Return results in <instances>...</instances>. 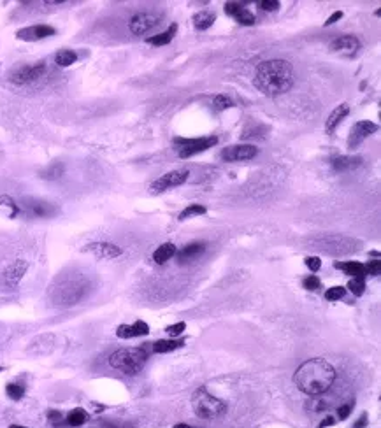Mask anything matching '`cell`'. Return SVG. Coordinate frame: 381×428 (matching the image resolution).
<instances>
[{"instance_id": "cell-27", "label": "cell", "mask_w": 381, "mask_h": 428, "mask_svg": "<svg viewBox=\"0 0 381 428\" xmlns=\"http://www.w3.org/2000/svg\"><path fill=\"white\" fill-rule=\"evenodd\" d=\"M185 341H176V339H167V341H157L153 342V351L155 353H170V351L181 347Z\"/></svg>"}, {"instance_id": "cell-35", "label": "cell", "mask_w": 381, "mask_h": 428, "mask_svg": "<svg viewBox=\"0 0 381 428\" xmlns=\"http://www.w3.org/2000/svg\"><path fill=\"white\" fill-rule=\"evenodd\" d=\"M116 335L120 339H132V337H135L134 327H132V325H120V327H118V330H116Z\"/></svg>"}, {"instance_id": "cell-22", "label": "cell", "mask_w": 381, "mask_h": 428, "mask_svg": "<svg viewBox=\"0 0 381 428\" xmlns=\"http://www.w3.org/2000/svg\"><path fill=\"white\" fill-rule=\"evenodd\" d=\"M176 32H178V23H172V25H170L169 28L165 30V32L158 33V35L148 37L146 41H148V44H151V46H165V44H169L170 41L174 39Z\"/></svg>"}, {"instance_id": "cell-40", "label": "cell", "mask_w": 381, "mask_h": 428, "mask_svg": "<svg viewBox=\"0 0 381 428\" xmlns=\"http://www.w3.org/2000/svg\"><path fill=\"white\" fill-rule=\"evenodd\" d=\"M304 288L309 290V292H315V290L320 288V279L316 276H307L304 279Z\"/></svg>"}, {"instance_id": "cell-7", "label": "cell", "mask_w": 381, "mask_h": 428, "mask_svg": "<svg viewBox=\"0 0 381 428\" xmlns=\"http://www.w3.org/2000/svg\"><path fill=\"white\" fill-rule=\"evenodd\" d=\"M174 144L180 148L181 158H190L197 153L207 151L215 144H218V137H199V139H174Z\"/></svg>"}, {"instance_id": "cell-25", "label": "cell", "mask_w": 381, "mask_h": 428, "mask_svg": "<svg viewBox=\"0 0 381 428\" xmlns=\"http://www.w3.org/2000/svg\"><path fill=\"white\" fill-rule=\"evenodd\" d=\"M86 419H88V412H86L85 409H81V407H76V409H72V411L67 414V419H65V421H67L68 426L78 428V426L85 425Z\"/></svg>"}, {"instance_id": "cell-48", "label": "cell", "mask_w": 381, "mask_h": 428, "mask_svg": "<svg viewBox=\"0 0 381 428\" xmlns=\"http://www.w3.org/2000/svg\"><path fill=\"white\" fill-rule=\"evenodd\" d=\"M102 428H120V426H118V425H111V423H108V425H104Z\"/></svg>"}, {"instance_id": "cell-16", "label": "cell", "mask_w": 381, "mask_h": 428, "mask_svg": "<svg viewBox=\"0 0 381 428\" xmlns=\"http://www.w3.org/2000/svg\"><path fill=\"white\" fill-rule=\"evenodd\" d=\"M26 270H28V263H26L25 260H16V262H13L6 270H4V281H6L7 286L14 288V286H18V282H20L23 276L26 274Z\"/></svg>"}, {"instance_id": "cell-1", "label": "cell", "mask_w": 381, "mask_h": 428, "mask_svg": "<svg viewBox=\"0 0 381 428\" xmlns=\"http://www.w3.org/2000/svg\"><path fill=\"white\" fill-rule=\"evenodd\" d=\"M336 381V369L323 358H311L297 367L293 384L306 395H322L329 391Z\"/></svg>"}, {"instance_id": "cell-19", "label": "cell", "mask_w": 381, "mask_h": 428, "mask_svg": "<svg viewBox=\"0 0 381 428\" xmlns=\"http://www.w3.org/2000/svg\"><path fill=\"white\" fill-rule=\"evenodd\" d=\"M362 165V156H337L332 162V169L336 172H350Z\"/></svg>"}, {"instance_id": "cell-17", "label": "cell", "mask_w": 381, "mask_h": 428, "mask_svg": "<svg viewBox=\"0 0 381 428\" xmlns=\"http://www.w3.org/2000/svg\"><path fill=\"white\" fill-rule=\"evenodd\" d=\"M225 13L228 14V16L235 18L241 25H255V14L251 13V11H248L243 4H237V2H227L225 4Z\"/></svg>"}, {"instance_id": "cell-49", "label": "cell", "mask_w": 381, "mask_h": 428, "mask_svg": "<svg viewBox=\"0 0 381 428\" xmlns=\"http://www.w3.org/2000/svg\"><path fill=\"white\" fill-rule=\"evenodd\" d=\"M9 428H26V426H21V425H11Z\"/></svg>"}, {"instance_id": "cell-30", "label": "cell", "mask_w": 381, "mask_h": 428, "mask_svg": "<svg viewBox=\"0 0 381 428\" xmlns=\"http://www.w3.org/2000/svg\"><path fill=\"white\" fill-rule=\"evenodd\" d=\"M6 393L11 400H21L23 395H25V386L18 383H11L6 386Z\"/></svg>"}, {"instance_id": "cell-13", "label": "cell", "mask_w": 381, "mask_h": 428, "mask_svg": "<svg viewBox=\"0 0 381 428\" xmlns=\"http://www.w3.org/2000/svg\"><path fill=\"white\" fill-rule=\"evenodd\" d=\"M330 49L337 55L355 56L360 49V41L355 35H341L330 43Z\"/></svg>"}, {"instance_id": "cell-41", "label": "cell", "mask_w": 381, "mask_h": 428, "mask_svg": "<svg viewBox=\"0 0 381 428\" xmlns=\"http://www.w3.org/2000/svg\"><path fill=\"white\" fill-rule=\"evenodd\" d=\"M352 409H353V402L342 404V406L337 409V418H339V419L350 418V414H352Z\"/></svg>"}, {"instance_id": "cell-14", "label": "cell", "mask_w": 381, "mask_h": 428, "mask_svg": "<svg viewBox=\"0 0 381 428\" xmlns=\"http://www.w3.org/2000/svg\"><path fill=\"white\" fill-rule=\"evenodd\" d=\"M56 30L49 25H33V26H26V28L18 30L16 37L21 41H41L46 37L55 35Z\"/></svg>"}, {"instance_id": "cell-10", "label": "cell", "mask_w": 381, "mask_h": 428, "mask_svg": "<svg viewBox=\"0 0 381 428\" xmlns=\"http://www.w3.org/2000/svg\"><path fill=\"white\" fill-rule=\"evenodd\" d=\"M160 25V18L153 13H139L128 23V30L134 35H144Z\"/></svg>"}, {"instance_id": "cell-43", "label": "cell", "mask_w": 381, "mask_h": 428, "mask_svg": "<svg viewBox=\"0 0 381 428\" xmlns=\"http://www.w3.org/2000/svg\"><path fill=\"white\" fill-rule=\"evenodd\" d=\"M48 418H49V421H51L55 426H58L60 423L63 421V414H62V412H58V411H49Z\"/></svg>"}, {"instance_id": "cell-8", "label": "cell", "mask_w": 381, "mask_h": 428, "mask_svg": "<svg viewBox=\"0 0 381 428\" xmlns=\"http://www.w3.org/2000/svg\"><path fill=\"white\" fill-rule=\"evenodd\" d=\"M190 172L181 169V170H172V172H167V174H163L162 177L155 179L153 183H151L150 190L153 193H162L165 192V190L169 188H176V186H181L186 183V179H188Z\"/></svg>"}, {"instance_id": "cell-2", "label": "cell", "mask_w": 381, "mask_h": 428, "mask_svg": "<svg viewBox=\"0 0 381 428\" xmlns=\"http://www.w3.org/2000/svg\"><path fill=\"white\" fill-rule=\"evenodd\" d=\"M253 85L269 97L283 95L293 85V67L287 60H267L260 63L255 74Z\"/></svg>"}, {"instance_id": "cell-11", "label": "cell", "mask_w": 381, "mask_h": 428, "mask_svg": "<svg viewBox=\"0 0 381 428\" xmlns=\"http://www.w3.org/2000/svg\"><path fill=\"white\" fill-rule=\"evenodd\" d=\"M376 132H378V125L376 123H372V121H359V123H355L352 130H350L348 146L352 150H355L359 144H362L367 137H371Z\"/></svg>"}, {"instance_id": "cell-3", "label": "cell", "mask_w": 381, "mask_h": 428, "mask_svg": "<svg viewBox=\"0 0 381 428\" xmlns=\"http://www.w3.org/2000/svg\"><path fill=\"white\" fill-rule=\"evenodd\" d=\"M307 247L330 257H348L360 249V240L341 234H318L306 240Z\"/></svg>"}, {"instance_id": "cell-33", "label": "cell", "mask_w": 381, "mask_h": 428, "mask_svg": "<svg viewBox=\"0 0 381 428\" xmlns=\"http://www.w3.org/2000/svg\"><path fill=\"white\" fill-rule=\"evenodd\" d=\"M62 174H63V165L56 162V163H53L51 167H48V169L43 172V177L44 179H58Z\"/></svg>"}, {"instance_id": "cell-28", "label": "cell", "mask_w": 381, "mask_h": 428, "mask_svg": "<svg viewBox=\"0 0 381 428\" xmlns=\"http://www.w3.org/2000/svg\"><path fill=\"white\" fill-rule=\"evenodd\" d=\"M76 60H78V55H76L72 49H62V51H58L55 56V62H56V65H60V67H71L72 63H76Z\"/></svg>"}, {"instance_id": "cell-42", "label": "cell", "mask_w": 381, "mask_h": 428, "mask_svg": "<svg viewBox=\"0 0 381 428\" xmlns=\"http://www.w3.org/2000/svg\"><path fill=\"white\" fill-rule=\"evenodd\" d=\"M258 6H260L262 11H276L280 7V2L278 0H262Z\"/></svg>"}, {"instance_id": "cell-20", "label": "cell", "mask_w": 381, "mask_h": 428, "mask_svg": "<svg viewBox=\"0 0 381 428\" xmlns=\"http://www.w3.org/2000/svg\"><path fill=\"white\" fill-rule=\"evenodd\" d=\"M205 249V244L204 242H192L188 244V246H185L181 251H178V260H180V263H186L190 262V260H195L197 257H200L202 253H204Z\"/></svg>"}, {"instance_id": "cell-38", "label": "cell", "mask_w": 381, "mask_h": 428, "mask_svg": "<svg viewBox=\"0 0 381 428\" xmlns=\"http://www.w3.org/2000/svg\"><path fill=\"white\" fill-rule=\"evenodd\" d=\"M185 328H186V325L183 323V321H180V323H176V325H169V327L165 328V332L170 335V337H178V335H181L183 332H185Z\"/></svg>"}, {"instance_id": "cell-45", "label": "cell", "mask_w": 381, "mask_h": 428, "mask_svg": "<svg viewBox=\"0 0 381 428\" xmlns=\"http://www.w3.org/2000/svg\"><path fill=\"white\" fill-rule=\"evenodd\" d=\"M341 18H342V13H341V11H336V13H334L332 16H329V20H327L325 23H323V25H325V26L334 25V23H336L337 20H341Z\"/></svg>"}, {"instance_id": "cell-15", "label": "cell", "mask_w": 381, "mask_h": 428, "mask_svg": "<svg viewBox=\"0 0 381 428\" xmlns=\"http://www.w3.org/2000/svg\"><path fill=\"white\" fill-rule=\"evenodd\" d=\"M86 251H90L91 255H95L97 258H102V260L118 258L121 253H123L120 246L111 244V242H91L86 246Z\"/></svg>"}, {"instance_id": "cell-6", "label": "cell", "mask_w": 381, "mask_h": 428, "mask_svg": "<svg viewBox=\"0 0 381 428\" xmlns=\"http://www.w3.org/2000/svg\"><path fill=\"white\" fill-rule=\"evenodd\" d=\"M86 292H88V281H85L83 277L65 279V281L55 290L53 300H55L56 305L68 307V305L78 304V302L86 295Z\"/></svg>"}, {"instance_id": "cell-50", "label": "cell", "mask_w": 381, "mask_h": 428, "mask_svg": "<svg viewBox=\"0 0 381 428\" xmlns=\"http://www.w3.org/2000/svg\"><path fill=\"white\" fill-rule=\"evenodd\" d=\"M0 372H2V367H0Z\"/></svg>"}, {"instance_id": "cell-32", "label": "cell", "mask_w": 381, "mask_h": 428, "mask_svg": "<svg viewBox=\"0 0 381 428\" xmlns=\"http://www.w3.org/2000/svg\"><path fill=\"white\" fill-rule=\"evenodd\" d=\"M348 288H350V292H352L353 295H357V297L364 295V292H365L364 277H352V279H350V282H348Z\"/></svg>"}, {"instance_id": "cell-46", "label": "cell", "mask_w": 381, "mask_h": 428, "mask_svg": "<svg viewBox=\"0 0 381 428\" xmlns=\"http://www.w3.org/2000/svg\"><path fill=\"white\" fill-rule=\"evenodd\" d=\"M334 421H336V419H334L332 416H327V418L323 419L322 423H320V426H318V428H327V426H332V425H334Z\"/></svg>"}, {"instance_id": "cell-47", "label": "cell", "mask_w": 381, "mask_h": 428, "mask_svg": "<svg viewBox=\"0 0 381 428\" xmlns=\"http://www.w3.org/2000/svg\"><path fill=\"white\" fill-rule=\"evenodd\" d=\"M172 428H190L188 425H185V423H180V425H174Z\"/></svg>"}, {"instance_id": "cell-37", "label": "cell", "mask_w": 381, "mask_h": 428, "mask_svg": "<svg viewBox=\"0 0 381 428\" xmlns=\"http://www.w3.org/2000/svg\"><path fill=\"white\" fill-rule=\"evenodd\" d=\"M0 205H7V207L13 209V212H11V218H14L18 212H20V207L16 205V202H14L11 197H7V195H2V197H0Z\"/></svg>"}, {"instance_id": "cell-31", "label": "cell", "mask_w": 381, "mask_h": 428, "mask_svg": "<svg viewBox=\"0 0 381 428\" xmlns=\"http://www.w3.org/2000/svg\"><path fill=\"white\" fill-rule=\"evenodd\" d=\"M213 105H215L216 111H225V109L234 107V100H232L228 95H216V97L213 98Z\"/></svg>"}, {"instance_id": "cell-9", "label": "cell", "mask_w": 381, "mask_h": 428, "mask_svg": "<svg viewBox=\"0 0 381 428\" xmlns=\"http://www.w3.org/2000/svg\"><path fill=\"white\" fill-rule=\"evenodd\" d=\"M48 72L46 63H36V65H23V67L16 68V70L11 74V81L14 85H28L33 83L37 79L44 78V74Z\"/></svg>"}, {"instance_id": "cell-29", "label": "cell", "mask_w": 381, "mask_h": 428, "mask_svg": "<svg viewBox=\"0 0 381 428\" xmlns=\"http://www.w3.org/2000/svg\"><path fill=\"white\" fill-rule=\"evenodd\" d=\"M205 211L207 209L204 207V205H200V204H192V205H188L186 209H183V211L180 212V220H186V218H190V216H202V214H205Z\"/></svg>"}, {"instance_id": "cell-26", "label": "cell", "mask_w": 381, "mask_h": 428, "mask_svg": "<svg viewBox=\"0 0 381 428\" xmlns=\"http://www.w3.org/2000/svg\"><path fill=\"white\" fill-rule=\"evenodd\" d=\"M337 269H342L344 270V274H348V276L352 277H364L365 276V269H364V263H359V262H337L336 263Z\"/></svg>"}, {"instance_id": "cell-24", "label": "cell", "mask_w": 381, "mask_h": 428, "mask_svg": "<svg viewBox=\"0 0 381 428\" xmlns=\"http://www.w3.org/2000/svg\"><path fill=\"white\" fill-rule=\"evenodd\" d=\"M176 253H178L176 246H174L172 242H165V244H162V246L155 249L153 260H155L157 263H165V262H169V260L172 258Z\"/></svg>"}, {"instance_id": "cell-4", "label": "cell", "mask_w": 381, "mask_h": 428, "mask_svg": "<svg viewBox=\"0 0 381 428\" xmlns=\"http://www.w3.org/2000/svg\"><path fill=\"white\" fill-rule=\"evenodd\" d=\"M148 362V353L143 347H123L109 356V365L127 376H135Z\"/></svg>"}, {"instance_id": "cell-21", "label": "cell", "mask_w": 381, "mask_h": 428, "mask_svg": "<svg viewBox=\"0 0 381 428\" xmlns=\"http://www.w3.org/2000/svg\"><path fill=\"white\" fill-rule=\"evenodd\" d=\"M348 114H350V107H348V105H346V104L337 105L336 109H334L332 113L329 114V118H327V123H325L327 132L332 133L334 130L337 128V125L341 123V121L344 120V118L348 116Z\"/></svg>"}, {"instance_id": "cell-18", "label": "cell", "mask_w": 381, "mask_h": 428, "mask_svg": "<svg viewBox=\"0 0 381 428\" xmlns=\"http://www.w3.org/2000/svg\"><path fill=\"white\" fill-rule=\"evenodd\" d=\"M26 209L37 218H48L56 212V207L53 204L44 200H33V198L32 200H26Z\"/></svg>"}, {"instance_id": "cell-44", "label": "cell", "mask_w": 381, "mask_h": 428, "mask_svg": "<svg viewBox=\"0 0 381 428\" xmlns=\"http://www.w3.org/2000/svg\"><path fill=\"white\" fill-rule=\"evenodd\" d=\"M367 423H369L367 414H365V412H362L360 419H357V423L353 425V428H365V426H367Z\"/></svg>"}, {"instance_id": "cell-12", "label": "cell", "mask_w": 381, "mask_h": 428, "mask_svg": "<svg viewBox=\"0 0 381 428\" xmlns=\"http://www.w3.org/2000/svg\"><path fill=\"white\" fill-rule=\"evenodd\" d=\"M258 155V150L251 144H235V146H228L222 151V158L225 162H245L251 160Z\"/></svg>"}, {"instance_id": "cell-36", "label": "cell", "mask_w": 381, "mask_h": 428, "mask_svg": "<svg viewBox=\"0 0 381 428\" xmlns=\"http://www.w3.org/2000/svg\"><path fill=\"white\" fill-rule=\"evenodd\" d=\"M364 269H365V274H369V276H379L381 262L379 260H371L367 265H364Z\"/></svg>"}, {"instance_id": "cell-34", "label": "cell", "mask_w": 381, "mask_h": 428, "mask_svg": "<svg viewBox=\"0 0 381 428\" xmlns=\"http://www.w3.org/2000/svg\"><path fill=\"white\" fill-rule=\"evenodd\" d=\"M344 292L346 290L342 288V286H332V288H329L325 292V299L334 302V300H341L342 297H344Z\"/></svg>"}, {"instance_id": "cell-23", "label": "cell", "mask_w": 381, "mask_h": 428, "mask_svg": "<svg viewBox=\"0 0 381 428\" xmlns=\"http://www.w3.org/2000/svg\"><path fill=\"white\" fill-rule=\"evenodd\" d=\"M192 21L197 30H207L209 26H213V23L216 21V16H215V13H211V11H200V13L193 14Z\"/></svg>"}, {"instance_id": "cell-5", "label": "cell", "mask_w": 381, "mask_h": 428, "mask_svg": "<svg viewBox=\"0 0 381 428\" xmlns=\"http://www.w3.org/2000/svg\"><path fill=\"white\" fill-rule=\"evenodd\" d=\"M192 409L199 418L215 419L227 411V406L222 399L213 397L205 388H199L192 395Z\"/></svg>"}, {"instance_id": "cell-39", "label": "cell", "mask_w": 381, "mask_h": 428, "mask_svg": "<svg viewBox=\"0 0 381 428\" xmlns=\"http://www.w3.org/2000/svg\"><path fill=\"white\" fill-rule=\"evenodd\" d=\"M306 267L311 270V272H318L322 269V260L318 257H307L306 258Z\"/></svg>"}]
</instances>
